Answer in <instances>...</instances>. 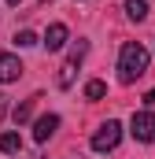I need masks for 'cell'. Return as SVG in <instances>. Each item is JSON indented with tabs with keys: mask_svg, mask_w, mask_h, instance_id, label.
<instances>
[{
	"mask_svg": "<svg viewBox=\"0 0 155 159\" xmlns=\"http://www.w3.org/2000/svg\"><path fill=\"white\" fill-rule=\"evenodd\" d=\"M104 93H107V85H104V81H89V85H85V96H89V100H104Z\"/></svg>",
	"mask_w": 155,
	"mask_h": 159,
	"instance_id": "obj_11",
	"label": "cell"
},
{
	"mask_svg": "<svg viewBox=\"0 0 155 159\" xmlns=\"http://www.w3.org/2000/svg\"><path fill=\"white\" fill-rule=\"evenodd\" d=\"M15 44H19V48H33V44H37V34H33V30H19V34H15Z\"/></svg>",
	"mask_w": 155,
	"mask_h": 159,
	"instance_id": "obj_12",
	"label": "cell"
},
{
	"mask_svg": "<svg viewBox=\"0 0 155 159\" xmlns=\"http://www.w3.org/2000/svg\"><path fill=\"white\" fill-rule=\"evenodd\" d=\"M129 133H133L140 144L155 141V111H133V119H129Z\"/></svg>",
	"mask_w": 155,
	"mask_h": 159,
	"instance_id": "obj_4",
	"label": "cell"
},
{
	"mask_svg": "<svg viewBox=\"0 0 155 159\" xmlns=\"http://www.w3.org/2000/svg\"><path fill=\"white\" fill-rule=\"evenodd\" d=\"M126 15L133 22H144L148 19V0H126Z\"/></svg>",
	"mask_w": 155,
	"mask_h": 159,
	"instance_id": "obj_8",
	"label": "cell"
},
{
	"mask_svg": "<svg viewBox=\"0 0 155 159\" xmlns=\"http://www.w3.org/2000/svg\"><path fill=\"white\" fill-rule=\"evenodd\" d=\"M55 129H59V115H41V119L33 122V141H37V144H44Z\"/></svg>",
	"mask_w": 155,
	"mask_h": 159,
	"instance_id": "obj_6",
	"label": "cell"
},
{
	"mask_svg": "<svg viewBox=\"0 0 155 159\" xmlns=\"http://www.w3.org/2000/svg\"><path fill=\"white\" fill-rule=\"evenodd\" d=\"M41 4H48V0H41Z\"/></svg>",
	"mask_w": 155,
	"mask_h": 159,
	"instance_id": "obj_16",
	"label": "cell"
},
{
	"mask_svg": "<svg viewBox=\"0 0 155 159\" xmlns=\"http://www.w3.org/2000/svg\"><path fill=\"white\" fill-rule=\"evenodd\" d=\"M7 4H22V0H7Z\"/></svg>",
	"mask_w": 155,
	"mask_h": 159,
	"instance_id": "obj_15",
	"label": "cell"
},
{
	"mask_svg": "<svg viewBox=\"0 0 155 159\" xmlns=\"http://www.w3.org/2000/svg\"><path fill=\"white\" fill-rule=\"evenodd\" d=\"M148 59H152V56H148L144 44H137V41L122 44V52H118V81H122V85H133V81L148 70Z\"/></svg>",
	"mask_w": 155,
	"mask_h": 159,
	"instance_id": "obj_1",
	"label": "cell"
},
{
	"mask_svg": "<svg viewBox=\"0 0 155 159\" xmlns=\"http://www.w3.org/2000/svg\"><path fill=\"white\" fill-rule=\"evenodd\" d=\"M37 100H41V96H30V100H22V104H19V107L11 111V115H15V122H30L33 107H37Z\"/></svg>",
	"mask_w": 155,
	"mask_h": 159,
	"instance_id": "obj_10",
	"label": "cell"
},
{
	"mask_svg": "<svg viewBox=\"0 0 155 159\" xmlns=\"http://www.w3.org/2000/svg\"><path fill=\"white\" fill-rule=\"evenodd\" d=\"M22 78V63H19V56H11V52H0V85H7V81H19Z\"/></svg>",
	"mask_w": 155,
	"mask_h": 159,
	"instance_id": "obj_5",
	"label": "cell"
},
{
	"mask_svg": "<svg viewBox=\"0 0 155 159\" xmlns=\"http://www.w3.org/2000/svg\"><path fill=\"white\" fill-rule=\"evenodd\" d=\"M144 100H148V104H155V89H152V93H148V96H144Z\"/></svg>",
	"mask_w": 155,
	"mask_h": 159,
	"instance_id": "obj_14",
	"label": "cell"
},
{
	"mask_svg": "<svg viewBox=\"0 0 155 159\" xmlns=\"http://www.w3.org/2000/svg\"><path fill=\"white\" fill-rule=\"evenodd\" d=\"M7 115V96H0V119Z\"/></svg>",
	"mask_w": 155,
	"mask_h": 159,
	"instance_id": "obj_13",
	"label": "cell"
},
{
	"mask_svg": "<svg viewBox=\"0 0 155 159\" xmlns=\"http://www.w3.org/2000/svg\"><path fill=\"white\" fill-rule=\"evenodd\" d=\"M19 148H22V137L19 133H0V152L4 156H15Z\"/></svg>",
	"mask_w": 155,
	"mask_h": 159,
	"instance_id": "obj_9",
	"label": "cell"
},
{
	"mask_svg": "<svg viewBox=\"0 0 155 159\" xmlns=\"http://www.w3.org/2000/svg\"><path fill=\"white\" fill-rule=\"evenodd\" d=\"M89 52V41H78L74 48H70V56H67V63H63V70H59V89H70L74 85V74H78V63H81V56Z\"/></svg>",
	"mask_w": 155,
	"mask_h": 159,
	"instance_id": "obj_3",
	"label": "cell"
},
{
	"mask_svg": "<svg viewBox=\"0 0 155 159\" xmlns=\"http://www.w3.org/2000/svg\"><path fill=\"white\" fill-rule=\"evenodd\" d=\"M41 44H44L48 52H59V48L67 44V26H63V22H52V26H48V34H44V41H41Z\"/></svg>",
	"mask_w": 155,
	"mask_h": 159,
	"instance_id": "obj_7",
	"label": "cell"
},
{
	"mask_svg": "<svg viewBox=\"0 0 155 159\" xmlns=\"http://www.w3.org/2000/svg\"><path fill=\"white\" fill-rule=\"evenodd\" d=\"M118 141H122V122L107 119L96 133H92V141H89V144H92V152H100V156H104V152H115Z\"/></svg>",
	"mask_w": 155,
	"mask_h": 159,
	"instance_id": "obj_2",
	"label": "cell"
}]
</instances>
